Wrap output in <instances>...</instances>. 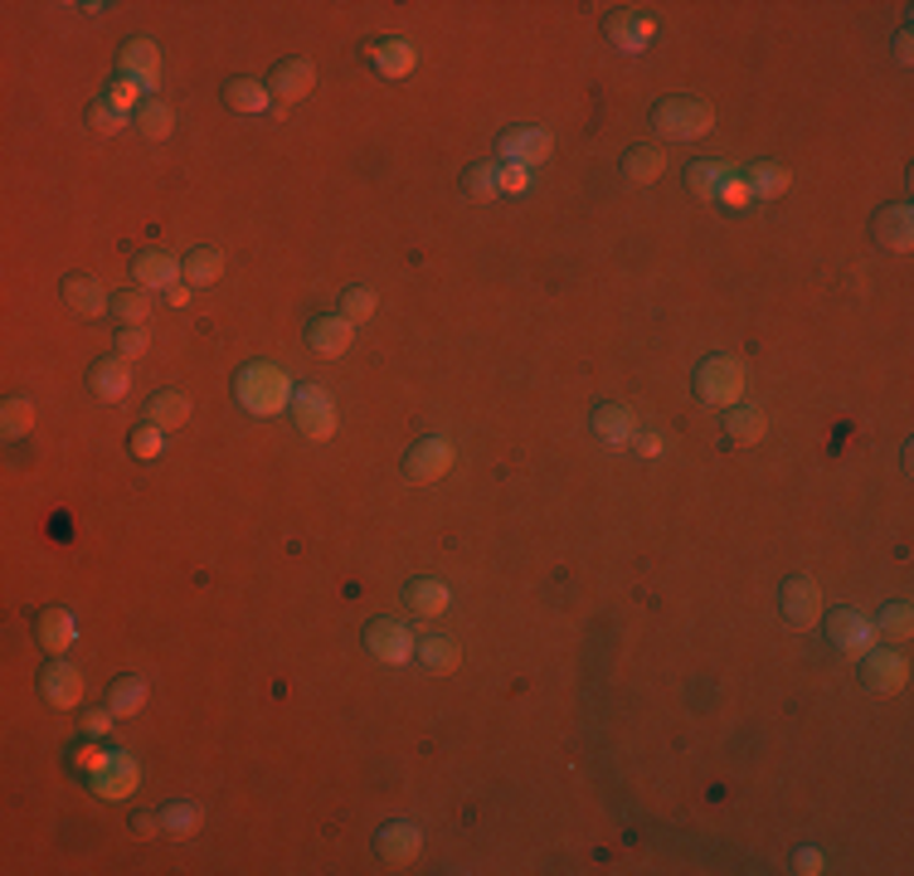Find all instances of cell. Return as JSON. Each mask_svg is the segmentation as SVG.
<instances>
[{
  "mask_svg": "<svg viewBox=\"0 0 914 876\" xmlns=\"http://www.w3.org/2000/svg\"><path fill=\"white\" fill-rule=\"evenodd\" d=\"M59 297L69 302L78 317H103V312L112 307V297L103 292V283H98V278H88V273H69V278H64Z\"/></svg>",
  "mask_w": 914,
  "mask_h": 876,
  "instance_id": "obj_20",
  "label": "cell"
},
{
  "mask_svg": "<svg viewBox=\"0 0 914 876\" xmlns=\"http://www.w3.org/2000/svg\"><path fill=\"white\" fill-rule=\"evenodd\" d=\"M404 604H409L419 619H438V614H448V604H453V594H448L443 580L424 575V580H409L404 584Z\"/></svg>",
  "mask_w": 914,
  "mask_h": 876,
  "instance_id": "obj_22",
  "label": "cell"
},
{
  "mask_svg": "<svg viewBox=\"0 0 914 876\" xmlns=\"http://www.w3.org/2000/svg\"><path fill=\"white\" fill-rule=\"evenodd\" d=\"M180 278H185V288H210L224 278V254L210 249V244H200V249H190L180 258Z\"/></svg>",
  "mask_w": 914,
  "mask_h": 876,
  "instance_id": "obj_26",
  "label": "cell"
},
{
  "mask_svg": "<svg viewBox=\"0 0 914 876\" xmlns=\"http://www.w3.org/2000/svg\"><path fill=\"white\" fill-rule=\"evenodd\" d=\"M30 429H35V404H30V395H5V404H0V434L25 438Z\"/></svg>",
  "mask_w": 914,
  "mask_h": 876,
  "instance_id": "obj_36",
  "label": "cell"
},
{
  "mask_svg": "<svg viewBox=\"0 0 914 876\" xmlns=\"http://www.w3.org/2000/svg\"><path fill=\"white\" fill-rule=\"evenodd\" d=\"M219 98L234 112H268V108H273V93H268L263 78H224Z\"/></svg>",
  "mask_w": 914,
  "mask_h": 876,
  "instance_id": "obj_25",
  "label": "cell"
},
{
  "mask_svg": "<svg viewBox=\"0 0 914 876\" xmlns=\"http://www.w3.org/2000/svg\"><path fill=\"white\" fill-rule=\"evenodd\" d=\"M132 278L146 283V288H166V292H171L176 278H180V263L171 254H137V258H132Z\"/></svg>",
  "mask_w": 914,
  "mask_h": 876,
  "instance_id": "obj_31",
  "label": "cell"
},
{
  "mask_svg": "<svg viewBox=\"0 0 914 876\" xmlns=\"http://www.w3.org/2000/svg\"><path fill=\"white\" fill-rule=\"evenodd\" d=\"M414 653H419V662L428 672H458V662H462L458 638H448V633H424Z\"/></svg>",
  "mask_w": 914,
  "mask_h": 876,
  "instance_id": "obj_32",
  "label": "cell"
},
{
  "mask_svg": "<svg viewBox=\"0 0 914 876\" xmlns=\"http://www.w3.org/2000/svg\"><path fill=\"white\" fill-rule=\"evenodd\" d=\"M83 122L98 132V137H112V132H122V112L108 103V98H98V103H88L83 112Z\"/></svg>",
  "mask_w": 914,
  "mask_h": 876,
  "instance_id": "obj_42",
  "label": "cell"
},
{
  "mask_svg": "<svg viewBox=\"0 0 914 876\" xmlns=\"http://www.w3.org/2000/svg\"><path fill=\"white\" fill-rule=\"evenodd\" d=\"M603 30H608V40H613L618 49L637 54L642 44H647L652 35H657V20H652L647 10H613V15L603 20Z\"/></svg>",
  "mask_w": 914,
  "mask_h": 876,
  "instance_id": "obj_16",
  "label": "cell"
},
{
  "mask_svg": "<svg viewBox=\"0 0 914 876\" xmlns=\"http://www.w3.org/2000/svg\"><path fill=\"white\" fill-rule=\"evenodd\" d=\"M365 648L370 658L390 662V667H404L414 658V633L399 619H370L365 624Z\"/></svg>",
  "mask_w": 914,
  "mask_h": 876,
  "instance_id": "obj_7",
  "label": "cell"
},
{
  "mask_svg": "<svg viewBox=\"0 0 914 876\" xmlns=\"http://www.w3.org/2000/svg\"><path fill=\"white\" fill-rule=\"evenodd\" d=\"M647 122H652V132L667 137V142H696L715 127V112H710V103H701V98L681 93V98H662V103H652Z\"/></svg>",
  "mask_w": 914,
  "mask_h": 876,
  "instance_id": "obj_2",
  "label": "cell"
},
{
  "mask_svg": "<svg viewBox=\"0 0 914 876\" xmlns=\"http://www.w3.org/2000/svg\"><path fill=\"white\" fill-rule=\"evenodd\" d=\"M793 872H803V876H817L822 872V852H812V847H803L793 857Z\"/></svg>",
  "mask_w": 914,
  "mask_h": 876,
  "instance_id": "obj_48",
  "label": "cell"
},
{
  "mask_svg": "<svg viewBox=\"0 0 914 876\" xmlns=\"http://www.w3.org/2000/svg\"><path fill=\"white\" fill-rule=\"evenodd\" d=\"M375 852L385 862H394V867H404V862H414L424 852V833L414 823H404V818H394V823H385L375 833Z\"/></svg>",
  "mask_w": 914,
  "mask_h": 876,
  "instance_id": "obj_17",
  "label": "cell"
},
{
  "mask_svg": "<svg viewBox=\"0 0 914 876\" xmlns=\"http://www.w3.org/2000/svg\"><path fill=\"white\" fill-rule=\"evenodd\" d=\"M910 54H914V49H910V30H900V35H895V59H900V64H910Z\"/></svg>",
  "mask_w": 914,
  "mask_h": 876,
  "instance_id": "obj_52",
  "label": "cell"
},
{
  "mask_svg": "<svg viewBox=\"0 0 914 876\" xmlns=\"http://www.w3.org/2000/svg\"><path fill=\"white\" fill-rule=\"evenodd\" d=\"M312 88H317L312 59H282V64H273V74H268V93L282 98V103H297V98H307Z\"/></svg>",
  "mask_w": 914,
  "mask_h": 876,
  "instance_id": "obj_15",
  "label": "cell"
},
{
  "mask_svg": "<svg viewBox=\"0 0 914 876\" xmlns=\"http://www.w3.org/2000/svg\"><path fill=\"white\" fill-rule=\"evenodd\" d=\"M589 429H594V438H603V443H633V414H628V404L603 400V404H594Z\"/></svg>",
  "mask_w": 914,
  "mask_h": 876,
  "instance_id": "obj_23",
  "label": "cell"
},
{
  "mask_svg": "<svg viewBox=\"0 0 914 876\" xmlns=\"http://www.w3.org/2000/svg\"><path fill=\"white\" fill-rule=\"evenodd\" d=\"M550 132L545 127H511V132H501V142H496V151L506 156L511 166H540L550 156Z\"/></svg>",
  "mask_w": 914,
  "mask_h": 876,
  "instance_id": "obj_13",
  "label": "cell"
},
{
  "mask_svg": "<svg viewBox=\"0 0 914 876\" xmlns=\"http://www.w3.org/2000/svg\"><path fill=\"white\" fill-rule=\"evenodd\" d=\"M910 682V658L905 648H866V662H861V687L876 692V696H895L900 687Z\"/></svg>",
  "mask_w": 914,
  "mask_h": 876,
  "instance_id": "obj_5",
  "label": "cell"
},
{
  "mask_svg": "<svg viewBox=\"0 0 914 876\" xmlns=\"http://www.w3.org/2000/svg\"><path fill=\"white\" fill-rule=\"evenodd\" d=\"M667 151H662V146H652V142H637V146H628L623 151V176L633 186H652L657 181L662 171H667Z\"/></svg>",
  "mask_w": 914,
  "mask_h": 876,
  "instance_id": "obj_24",
  "label": "cell"
},
{
  "mask_svg": "<svg viewBox=\"0 0 914 876\" xmlns=\"http://www.w3.org/2000/svg\"><path fill=\"white\" fill-rule=\"evenodd\" d=\"M769 434V419H764V409H754V404H730L725 409V438L740 448L759 443V438Z\"/></svg>",
  "mask_w": 914,
  "mask_h": 876,
  "instance_id": "obj_27",
  "label": "cell"
},
{
  "mask_svg": "<svg viewBox=\"0 0 914 876\" xmlns=\"http://www.w3.org/2000/svg\"><path fill=\"white\" fill-rule=\"evenodd\" d=\"M117 78H132L137 88L161 83V49L151 40H127L117 54Z\"/></svg>",
  "mask_w": 914,
  "mask_h": 876,
  "instance_id": "obj_12",
  "label": "cell"
},
{
  "mask_svg": "<svg viewBox=\"0 0 914 876\" xmlns=\"http://www.w3.org/2000/svg\"><path fill=\"white\" fill-rule=\"evenodd\" d=\"M190 419V400L185 390H156L151 400H146V424H156V429H176V424Z\"/></svg>",
  "mask_w": 914,
  "mask_h": 876,
  "instance_id": "obj_30",
  "label": "cell"
},
{
  "mask_svg": "<svg viewBox=\"0 0 914 876\" xmlns=\"http://www.w3.org/2000/svg\"><path fill=\"white\" fill-rule=\"evenodd\" d=\"M103 98H108V103L122 112V117H127V108L137 112V108L146 103V98H142V88L132 83V78H117V83H108V93H103Z\"/></svg>",
  "mask_w": 914,
  "mask_h": 876,
  "instance_id": "obj_43",
  "label": "cell"
},
{
  "mask_svg": "<svg viewBox=\"0 0 914 876\" xmlns=\"http://www.w3.org/2000/svg\"><path fill=\"white\" fill-rule=\"evenodd\" d=\"M876 624H880V633H885L890 643H895V648H905V643H910V633H914V609H910L905 599H900V604H885Z\"/></svg>",
  "mask_w": 914,
  "mask_h": 876,
  "instance_id": "obj_39",
  "label": "cell"
},
{
  "mask_svg": "<svg viewBox=\"0 0 914 876\" xmlns=\"http://www.w3.org/2000/svg\"><path fill=\"white\" fill-rule=\"evenodd\" d=\"M132 833H137V838L161 833V813H137V818H132Z\"/></svg>",
  "mask_w": 914,
  "mask_h": 876,
  "instance_id": "obj_49",
  "label": "cell"
},
{
  "mask_svg": "<svg viewBox=\"0 0 914 876\" xmlns=\"http://www.w3.org/2000/svg\"><path fill=\"white\" fill-rule=\"evenodd\" d=\"M166 429H156V424H142L137 434H132V458H161V448H166Z\"/></svg>",
  "mask_w": 914,
  "mask_h": 876,
  "instance_id": "obj_44",
  "label": "cell"
},
{
  "mask_svg": "<svg viewBox=\"0 0 914 876\" xmlns=\"http://www.w3.org/2000/svg\"><path fill=\"white\" fill-rule=\"evenodd\" d=\"M501 190H526V166H501Z\"/></svg>",
  "mask_w": 914,
  "mask_h": 876,
  "instance_id": "obj_50",
  "label": "cell"
},
{
  "mask_svg": "<svg viewBox=\"0 0 914 876\" xmlns=\"http://www.w3.org/2000/svg\"><path fill=\"white\" fill-rule=\"evenodd\" d=\"M375 307H380V297L370 288H346L341 292V317L346 322H370V317H375Z\"/></svg>",
  "mask_w": 914,
  "mask_h": 876,
  "instance_id": "obj_41",
  "label": "cell"
},
{
  "mask_svg": "<svg viewBox=\"0 0 914 876\" xmlns=\"http://www.w3.org/2000/svg\"><path fill=\"white\" fill-rule=\"evenodd\" d=\"M633 448H637L642 458H657V453H662V434H637V438H633Z\"/></svg>",
  "mask_w": 914,
  "mask_h": 876,
  "instance_id": "obj_51",
  "label": "cell"
},
{
  "mask_svg": "<svg viewBox=\"0 0 914 876\" xmlns=\"http://www.w3.org/2000/svg\"><path fill=\"white\" fill-rule=\"evenodd\" d=\"M462 190H467L472 200H496V195H501V166H496V161H472L467 171H462Z\"/></svg>",
  "mask_w": 914,
  "mask_h": 876,
  "instance_id": "obj_35",
  "label": "cell"
},
{
  "mask_svg": "<svg viewBox=\"0 0 914 876\" xmlns=\"http://www.w3.org/2000/svg\"><path fill=\"white\" fill-rule=\"evenodd\" d=\"M292 424H297V434L302 438H331L336 434V400L326 395L321 385H302V390H292Z\"/></svg>",
  "mask_w": 914,
  "mask_h": 876,
  "instance_id": "obj_4",
  "label": "cell"
},
{
  "mask_svg": "<svg viewBox=\"0 0 914 876\" xmlns=\"http://www.w3.org/2000/svg\"><path fill=\"white\" fill-rule=\"evenodd\" d=\"M744 361L740 356H706L701 366H696V395H701L706 404H740L744 395Z\"/></svg>",
  "mask_w": 914,
  "mask_h": 876,
  "instance_id": "obj_3",
  "label": "cell"
},
{
  "mask_svg": "<svg viewBox=\"0 0 914 876\" xmlns=\"http://www.w3.org/2000/svg\"><path fill=\"white\" fill-rule=\"evenodd\" d=\"M112 716H117L112 706H103V711H88L83 716V730H88V735H103V730L112 726Z\"/></svg>",
  "mask_w": 914,
  "mask_h": 876,
  "instance_id": "obj_47",
  "label": "cell"
},
{
  "mask_svg": "<svg viewBox=\"0 0 914 876\" xmlns=\"http://www.w3.org/2000/svg\"><path fill=\"white\" fill-rule=\"evenodd\" d=\"M195 828H200V804L176 799V804H166V808H161V833H171V838H190Z\"/></svg>",
  "mask_w": 914,
  "mask_h": 876,
  "instance_id": "obj_40",
  "label": "cell"
},
{
  "mask_svg": "<svg viewBox=\"0 0 914 876\" xmlns=\"http://www.w3.org/2000/svg\"><path fill=\"white\" fill-rule=\"evenodd\" d=\"M132 122H137V132L146 142H166L171 137V127H176V112L161 103V98H146V103L132 112Z\"/></svg>",
  "mask_w": 914,
  "mask_h": 876,
  "instance_id": "obj_33",
  "label": "cell"
},
{
  "mask_svg": "<svg viewBox=\"0 0 914 876\" xmlns=\"http://www.w3.org/2000/svg\"><path fill=\"white\" fill-rule=\"evenodd\" d=\"M234 400H239L248 414H258V419H273V414H282L292 404V385L273 361H248L239 375H234Z\"/></svg>",
  "mask_w": 914,
  "mask_h": 876,
  "instance_id": "obj_1",
  "label": "cell"
},
{
  "mask_svg": "<svg viewBox=\"0 0 914 876\" xmlns=\"http://www.w3.org/2000/svg\"><path fill=\"white\" fill-rule=\"evenodd\" d=\"M108 706L117 716H137L142 706H146V677H117L108 687Z\"/></svg>",
  "mask_w": 914,
  "mask_h": 876,
  "instance_id": "obj_38",
  "label": "cell"
},
{
  "mask_svg": "<svg viewBox=\"0 0 914 876\" xmlns=\"http://www.w3.org/2000/svg\"><path fill=\"white\" fill-rule=\"evenodd\" d=\"M788 166L783 161H754L749 171H744V186H749V200H778L788 190Z\"/></svg>",
  "mask_w": 914,
  "mask_h": 876,
  "instance_id": "obj_29",
  "label": "cell"
},
{
  "mask_svg": "<svg viewBox=\"0 0 914 876\" xmlns=\"http://www.w3.org/2000/svg\"><path fill=\"white\" fill-rule=\"evenodd\" d=\"M88 390L98 400H122L132 390V366L122 356H103V361L88 366Z\"/></svg>",
  "mask_w": 914,
  "mask_h": 876,
  "instance_id": "obj_21",
  "label": "cell"
},
{
  "mask_svg": "<svg viewBox=\"0 0 914 876\" xmlns=\"http://www.w3.org/2000/svg\"><path fill=\"white\" fill-rule=\"evenodd\" d=\"M137 784H142V765L127 755V750H108V760L93 770V794H98V799H127Z\"/></svg>",
  "mask_w": 914,
  "mask_h": 876,
  "instance_id": "obj_8",
  "label": "cell"
},
{
  "mask_svg": "<svg viewBox=\"0 0 914 876\" xmlns=\"http://www.w3.org/2000/svg\"><path fill=\"white\" fill-rule=\"evenodd\" d=\"M351 336H356V322H346L341 312H326V317H312L307 322V346L317 356H341L351 351Z\"/></svg>",
  "mask_w": 914,
  "mask_h": 876,
  "instance_id": "obj_18",
  "label": "cell"
},
{
  "mask_svg": "<svg viewBox=\"0 0 914 876\" xmlns=\"http://www.w3.org/2000/svg\"><path fill=\"white\" fill-rule=\"evenodd\" d=\"M730 161H691L686 166V186L696 190V195H706V200H715L720 195V186L730 181Z\"/></svg>",
  "mask_w": 914,
  "mask_h": 876,
  "instance_id": "obj_34",
  "label": "cell"
},
{
  "mask_svg": "<svg viewBox=\"0 0 914 876\" xmlns=\"http://www.w3.org/2000/svg\"><path fill=\"white\" fill-rule=\"evenodd\" d=\"M35 638L49 653H69V643L78 638V624H74V614L69 609H44L40 619H35Z\"/></svg>",
  "mask_w": 914,
  "mask_h": 876,
  "instance_id": "obj_28",
  "label": "cell"
},
{
  "mask_svg": "<svg viewBox=\"0 0 914 876\" xmlns=\"http://www.w3.org/2000/svg\"><path fill=\"white\" fill-rule=\"evenodd\" d=\"M827 638H832V648H837V653H866L876 633H871V624H866V614L832 609L827 614Z\"/></svg>",
  "mask_w": 914,
  "mask_h": 876,
  "instance_id": "obj_19",
  "label": "cell"
},
{
  "mask_svg": "<svg viewBox=\"0 0 914 876\" xmlns=\"http://www.w3.org/2000/svg\"><path fill=\"white\" fill-rule=\"evenodd\" d=\"M146 341H151V336H146V327H122L117 332V356H142Z\"/></svg>",
  "mask_w": 914,
  "mask_h": 876,
  "instance_id": "obj_45",
  "label": "cell"
},
{
  "mask_svg": "<svg viewBox=\"0 0 914 876\" xmlns=\"http://www.w3.org/2000/svg\"><path fill=\"white\" fill-rule=\"evenodd\" d=\"M715 200H725V205H735V210H744V200H749V186L744 181H735V176H730L725 186H720V195Z\"/></svg>",
  "mask_w": 914,
  "mask_h": 876,
  "instance_id": "obj_46",
  "label": "cell"
},
{
  "mask_svg": "<svg viewBox=\"0 0 914 876\" xmlns=\"http://www.w3.org/2000/svg\"><path fill=\"white\" fill-rule=\"evenodd\" d=\"M40 696H44L49 706H59V711H69V706L83 701V672H78L74 662L54 658L49 667L40 672Z\"/></svg>",
  "mask_w": 914,
  "mask_h": 876,
  "instance_id": "obj_11",
  "label": "cell"
},
{
  "mask_svg": "<svg viewBox=\"0 0 914 876\" xmlns=\"http://www.w3.org/2000/svg\"><path fill=\"white\" fill-rule=\"evenodd\" d=\"M108 312L122 322V327H146V322H151V297H146V292H137V288L112 292V307Z\"/></svg>",
  "mask_w": 914,
  "mask_h": 876,
  "instance_id": "obj_37",
  "label": "cell"
},
{
  "mask_svg": "<svg viewBox=\"0 0 914 876\" xmlns=\"http://www.w3.org/2000/svg\"><path fill=\"white\" fill-rule=\"evenodd\" d=\"M778 609H783V619L788 624H812L822 614V589H817V580H808V575H788L783 584H778Z\"/></svg>",
  "mask_w": 914,
  "mask_h": 876,
  "instance_id": "obj_9",
  "label": "cell"
},
{
  "mask_svg": "<svg viewBox=\"0 0 914 876\" xmlns=\"http://www.w3.org/2000/svg\"><path fill=\"white\" fill-rule=\"evenodd\" d=\"M453 458L458 453L443 434H424V438H414L409 453H404V478L409 482H438V478H448Z\"/></svg>",
  "mask_w": 914,
  "mask_h": 876,
  "instance_id": "obj_6",
  "label": "cell"
},
{
  "mask_svg": "<svg viewBox=\"0 0 914 876\" xmlns=\"http://www.w3.org/2000/svg\"><path fill=\"white\" fill-rule=\"evenodd\" d=\"M871 239L880 244V249L905 254L914 244V210L910 205H880L876 220H871Z\"/></svg>",
  "mask_w": 914,
  "mask_h": 876,
  "instance_id": "obj_14",
  "label": "cell"
},
{
  "mask_svg": "<svg viewBox=\"0 0 914 876\" xmlns=\"http://www.w3.org/2000/svg\"><path fill=\"white\" fill-rule=\"evenodd\" d=\"M365 64L375 74H385V78H404V74H414V64H419V49H414L409 40H399V35H385V40H370L365 49Z\"/></svg>",
  "mask_w": 914,
  "mask_h": 876,
  "instance_id": "obj_10",
  "label": "cell"
}]
</instances>
